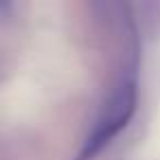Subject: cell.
Returning a JSON list of instances; mask_svg holds the SVG:
<instances>
[{
  "mask_svg": "<svg viewBox=\"0 0 160 160\" xmlns=\"http://www.w3.org/2000/svg\"><path fill=\"white\" fill-rule=\"evenodd\" d=\"M138 68H140V46L138 33L127 20V46L123 53V66L116 77L114 88L110 90L101 112L94 121L92 132L88 134L81 151L75 160H94L132 121L138 108Z\"/></svg>",
  "mask_w": 160,
  "mask_h": 160,
  "instance_id": "1",
  "label": "cell"
}]
</instances>
